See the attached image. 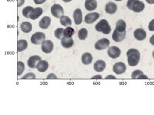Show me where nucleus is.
<instances>
[{
    "mask_svg": "<svg viewBox=\"0 0 154 115\" xmlns=\"http://www.w3.org/2000/svg\"><path fill=\"white\" fill-rule=\"evenodd\" d=\"M127 61L130 66H136L139 64L140 59V53L137 49H130L126 52Z\"/></svg>",
    "mask_w": 154,
    "mask_h": 115,
    "instance_id": "1",
    "label": "nucleus"
},
{
    "mask_svg": "<svg viewBox=\"0 0 154 115\" xmlns=\"http://www.w3.org/2000/svg\"><path fill=\"white\" fill-rule=\"evenodd\" d=\"M126 6L134 12H141L145 9V5L140 0H128Z\"/></svg>",
    "mask_w": 154,
    "mask_h": 115,
    "instance_id": "2",
    "label": "nucleus"
},
{
    "mask_svg": "<svg viewBox=\"0 0 154 115\" xmlns=\"http://www.w3.org/2000/svg\"><path fill=\"white\" fill-rule=\"evenodd\" d=\"M96 30L99 32L108 35L110 33L111 27L106 19H102L101 21H100L96 25Z\"/></svg>",
    "mask_w": 154,
    "mask_h": 115,
    "instance_id": "3",
    "label": "nucleus"
},
{
    "mask_svg": "<svg viewBox=\"0 0 154 115\" xmlns=\"http://www.w3.org/2000/svg\"><path fill=\"white\" fill-rule=\"evenodd\" d=\"M51 13L54 17L57 19H60L64 14V10L63 8L59 4H54V5L51 7Z\"/></svg>",
    "mask_w": 154,
    "mask_h": 115,
    "instance_id": "4",
    "label": "nucleus"
},
{
    "mask_svg": "<svg viewBox=\"0 0 154 115\" xmlns=\"http://www.w3.org/2000/svg\"><path fill=\"white\" fill-rule=\"evenodd\" d=\"M46 35L42 32H35L31 36V42L35 45H40L45 41Z\"/></svg>",
    "mask_w": 154,
    "mask_h": 115,
    "instance_id": "5",
    "label": "nucleus"
},
{
    "mask_svg": "<svg viewBox=\"0 0 154 115\" xmlns=\"http://www.w3.org/2000/svg\"><path fill=\"white\" fill-rule=\"evenodd\" d=\"M53 47H54V45L53 42L50 40H45L41 44V49L44 53H46V54L52 52Z\"/></svg>",
    "mask_w": 154,
    "mask_h": 115,
    "instance_id": "6",
    "label": "nucleus"
},
{
    "mask_svg": "<svg viewBox=\"0 0 154 115\" xmlns=\"http://www.w3.org/2000/svg\"><path fill=\"white\" fill-rule=\"evenodd\" d=\"M109 41L107 38H102L100 39L99 41L96 42V43L95 44V49L96 50H103V49H106L109 46Z\"/></svg>",
    "mask_w": 154,
    "mask_h": 115,
    "instance_id": "7",
    "label": "nucleus"
},
{
    "mask_svg": "<svg viewBox=\"0 0 154 115\" xmlns=\"http://www.w3.org/2000/svg\"><path fill=\"white\" fill-rule=\"evenodd\" d=\"M107 54H108V55L111 58L115 59V58H117L119 57V55H120L121 54V51L120 49L118 47H116V46H112V47H110L108 49Z\"/></svg>",
    "mask_w": 154,
    "mask_h": 115,
    "instance_id": "8",
    "label": "nucleus"
},
{
    "mask_svg": "<svg viewBox=\"0 0 154 115\" xmlns=\"http://www.w3.org/2000/svg\"><path fill=\"white\" fill-rule=\"evenodd\" d=\"M135 38L138 41H143L146 38V32L143 28H137L133 32Z\"/></svg>",
    "mask_w": 154,
    "mask_h": 115,
    "instance_id": "9",
    "label": "nucleus"
},
{
    "mask_svg": "<svg viewBox=\"0 0 154 115\" xmlns=\"http://www.w3.org/2000/svg\"><path fill=\"white\" fill-rule=\"evenodd\" d=\"M126 71V65L123 62H117L113 66V72L117 75H121V74L125 73Z\"/></svg>",
    "mask_w": 154,
    "mask_h": 115,
    "instance_id": "10",
    "label": "nucleus"
},
{
    "mask_svg": "<svg viewBox=\"0 0 154 115\" xmlns=\"http://www.w3.org/2000/svg\"><path fill=\"white\" fill-rule=\"evenodd\" d=\"M99 18H100L99 13H97V12H91V13H89V14L85 16L84 20L87 24H92L94 22H96Z\"/></svg>",
    "mask_w": 154,
    "mask_h": 115,
    "instance_id": "11",
    "label": "nucleus"
},
{
    "mask_svg": "<svg viewBox=\"0 0 154 115\" xmlns=\"http://www.w3.org/2000/svg\"><path fill=\"white\" fill-rule=\"evenodd\" d=\"M41 61V58L38 55H33L31 56L28 59L27 61V65H28L29 68H36L37 64Z\"/></svg>",
    "mask_w": 154,
    "mask_h": 115,
    "instance_id": "12",
    "label": "nucleus"
},
{
    "mask_svg": "<svg viewBox=\"0 0 154 115\" xmlns=\"http://www.w3.org/2000/svg\"><path fill=\"white\" fill-rule=\"evenodd\" d=\"M126 31H123V32H120V31H117L116 29L114 30L113 34H112V39L116 42H120L123 41L126 38Z\"/></svg>",
    "mask_w": 154,
    "mask_h": 115,
    "instance_id": "13",
    "label": "nucleus"
},
{
    "mask_svg": "<svg viewBox=\"0 0 154 115\" xmlns=\"http://www.w3.org/2000/svg\"><path fill=\"white\" fill-rule=\"evenodd\" d=\"M61 44L63 48L65 49H69L72 47L74 44V41L72 38H69V37L63 36L61 39Z\"/></svg>",
    "mask_w": 154,
    "mask_h": 115,
    "instance_id": "14",
    "label": "nucleus"
},
{
    "mask_svg": "<svg viewBox=\"0 0 154 115\" xmlns=\"http://www.w3.org/2000/svg\"><path fill=\"white\" fill-rule=\"evenodd\" d=\"M117 10V5L116 4H115L114 2H108V3L105 6V11L106 13L109 15L115 14Z\"/></svg>",
    "mask_w": 154,
    "mask_h": 115,
    "instance_id": "15",
    "label": "nucleus"
},
{
    "mask_svg": "<svg viewBox=\"0 0 154 115\" xmlns=\"http://www.w3.org/2000/svg\"><path fill=\"white\" fill-rule=\"evenodd\" d=\"M73 19L75 25H80L82 22V13L80 9H76L73 12Z\"/></svg>",
    "mask_w": 154,
    "mask_h": 115,
    "instance_id": "16",
    "label": "nucleus"
},
{
    "mask_svg": "<svg viewBox=\"0 0 154 115\" xmlns=\"http://www.w3.org/2000/svg\"><path fill=\"white\" fill-rule=\"evenodd\" d=\"M85 8L89 12L94 11L97 8V2L96 0H86L85 2Z\"/></svg>",
    "mask_w": 154,
    "mask_h": 115,
    "instance_id": "17",
    "label": "nucleus"
},
{
    "mask_svg": "<svg viewBox=\"0 0 154 115\" xmlns=\"http://www.w3.org/2000/svg\"><path fill=\"white\" fill-rule=\"evenodd\" d=\"M93 68H94L95 71L97 72H103L104 69L106 68V62L104 61H103V60H98L94 64Z\"/></svg>",
    "mask_w": 154,
    "mask_h": 115,
    "instance_id": "18",
    "label": "nucleus"
},
{
    "mask_svg": "<svg viewBox=\"0 0 154 115\" xmlns=\"http://www.w3.org/2000/svg\"><path fill=\"white\" fill-rule=\"evenodd\" d=\"M51 23V19L49 16H45V17L42 18V19L39 22V27H40L42 29H46V28H49V26L50 25Z\"/></svg>",
    "mask_w": 154,
    "mask_h": 115,
    "instance_id": "19",
    "label": "nucleus"
},
{
    "mask_svg": "<svg viewBox=\"0 0 154 115\" xmlns=\"http://www.w3.org/2000/svg\"><path fill=\"white\" fill-rule=\"evenodd\" d=\"M81 60H82V64H84L86 65H90L92 61H93V56H92V55L90 53L86 52L82 55Z\"/></svg>",
    "mask_w": 154,
    "mask_h": 115,
    "instance_id": "20",
    "label": "nucleus"
},
{
    "mask_svg": "<svg viewBox=\"0 0 154 115\" xmlns=\"http://www.w3.org/2000/svg\"><path fill=\"white\" fill-rule=\"evenodd\" d=\"M48 68H49V63L46 61H42V60L37 64L36 66L37 70L39 72H45Z\"/></svg>",
    "mask_w": 154,
    "mask_h": 115,
    "instance_id": "21",
    "label": "nucleus"
},
{
    "mask_svg": "<svg viewBox=\"0 0 154 115\" xmlns=\"http://www.w3.org/2000/svg\"><path fill=\"white\" fill-rule=\"evenodd\" d=\"M131 77L133 79H148V77H147L146 75H144L143 72L142 71H140V70H136V71L133 72Z\"/></svg>",
    "mask_w": 154,
    "mask_h": 115,
    "instance_id": "22",
    "label": "nucleus"
},
{
    "mask_svg": "<svg viewBox=\"0 0 154 115\" xmlns=\"http://www.w3.org/2000/svg\"><path fill=\"white\" fill-rule=\"evenodd\" d=\"M42 12H43V10H42V8H36V9H34L33 11L31 12L29 19H32V20H35V19H38V18L42 14Z\"/></svg>",
    "mask_w": 154,
    "mask_h": 115,
    "instance_id": "23",
    "label": "nucleus"
},
{
    "mask_svg": "<svg viewBox=\"0 0 154 115\" xmlns=\"http://www.w3.org/2000/svg\"><path fill=\"white\" fill-rule=\"evenodd\" d=\"M116 29L117 30V31H120V32H123V31H126V24L124 20H122V19H119L116 22Z\"/></svg>",
    "mask_w": 154,
    "mask_h": 115,
    "instance_id": "24",
    "label": "nucleus"
},
{
    "mask_svg": "<svg viewBox=\"0 0 154 115\" xmlns=\"http://www.w3.org/2000/svg\"><path fill=\"white\" fill-rule=\"evenodd\" d=\"M20 28H21L22 31L24 33H29L30 31H32V24L28 22H22L21 25H20Z\"/></svg>",
    "mask_w": 154,
    "mask_h": 115,
    "instance_id": "25",
    "label": "nucleus"
},
{
    "mask_svg": "<svg viewBox=\"0 0 154 115\" xmlns=\"http://www.w3.org/2000/svg\"><path fill=\"white\" fill-rule=\"evenodd\" d=\"M28 47V42L25 39H21L19 40L17 42V49L18 52H23Z\"/></svg>",
    "mask_w": 154,
    "mask_h": 115,
    "instance_id": "26",
    "label": "nucleus"
},
{
    "mask_svg": "<svg viewBox=\"0 0 154 115\" xmlns=\"http://www.w3.org/2000/svg\"><path fill=\"white\" fill-rule=\"evenodd\" d=\"M60 23H61V25H63V26L69 27L72 25V21H71V19H70L68 16H63L61 18H60Z\"/></svg>",
    "mask_w": 154,
    "mask_h": 115,
    "instance_id": "27",
    "label": "nucleus"
},
{
    "mask_svg": "<svg viewBox=\"0 0 154 115\" xmlns=\"http://www.w3.org/2000/svg\"><path fill=\"white\" fill-rule=\"evenodd\" d=\"M88 36V31L86 28H82L81 29H79V31H78V38L80 39V40H85Z\"/></svg>",
    "mask_w": 154,
    "mask_h": 115,
    "instance_id": "28",
    "label": "nucleus"
},
{
    "mask_svg": "<svg viewBox=\"0 0 154 115\" xmlns=\"http://www.w3.org/2000/svg\"><path fill=\"white\" fill-rule=\"evenodd\" d=\"M75 34V30L72 28V27H66V28L64 29V34H63V36L69 37V38H72V35Z\"/></svg>",
    "mask_w": 154,
    "mask_h": 115,
    "instance_id": "29",
    "label": "nucleus"
},
{
    "mask_svg": "<svg viewBox=\"0 0 154 115\" xmlns=\"http://www.w3.org/2000/svg\"><path fill=\"white\" fill-rule=\"evenodd\" d=\"M33 8L32 7V6H26V8H24L23 10V15L24 17L28 18L29 19L30 18V15H31V12L33 11Z\"/></svg>",
    "mask_w": 154,
    "mask_h": 115,
    "instance_id": "30",
    "label": "nucleus"
},
{
    "mask_svg": "<svg viewBox=\"0 0 154 115\" xmlns=\"http://www.w3.org/2000/svg\"><path fill=\"white\" fill-rule=\"evenodd\" d=\"M25 70L24 63L22 61H18L17 63V75L18 76H20L23 73Z\"/></svg>",
    "mask_w": 154,
    "mask_h": 115,
    "instance_id": "31",
    "label": "nucleus"
},
{
    "mask_svg": "<svg viewBox=\"0 0 154 115\" xmlns=\"http://www.w3.org/2000/svg\"><path fill=\"white\" fill-rule=\"evenodd\" d=\"M64 34V29L62 28H59L55 31V36L58 39H62L63 35Z\"/></svg>",
    "mask_w": 154,
    "mask_h": 115,
    "instance_id": "32",
    "label": "nucleus"
},
{
    "mask_svg": "<svg viewBox=\"0 0 154 115\" xmlns=\"http://www.w3.org/2000/svg\"><path fill=\"white\" fill-rule=\"evenodd\" d=\"M23 79H25V78L34 79V78H35V75H34V73H28V74H26V75H24V76L23 77Z\"/></svg>",
    "mask_w": 154,
    "mask_h": 115,
    "instance_id": "33",
    "label": "nucleus"
},
{
    "mask_svg": "<svg viewBox=\"0 0 154 115\" xmlns=\"http://www.w3.org/2000/svg\"><path fill=\"white\" fill-rule=\"evenodd\" d=\"M148 28L150 31H154V19L150 21L149 25H148Z\"/></svg>",
    "mask_w": 154,
    "mask_h": 115,
    "instance_id": "34",
    "label": "nucleus"
},
{
    "mask_svg": "<svg viewBox=\"0 0 154 115\" xmlns=\"http://www.w3.org/2000/svg\"><path fill=\"white\" fill-rule=\"evenodd\" d=\"M46 78L47 79H50V78L56 79V78H57V76H56V75H54V74H49V75L46 77Z\"/></svg>",
    "mask_w": 154,
    "mask_h": 115,
    "instance_id": "35",
    "label": "nucleus"
},
{
    "mask_svg": "<svg viewBox=\"0 0 154 115\" xmlns=\"http://www.w3.org/2000/svg\"><path fill=\"white\" fill-rule=\"evenodd\" d=\"M24 2H25V0H17L18 7H20V6H22V5L24 4Z\"/></svg>",
    "mask_w": 154,
    "mask_h": 115,
    "instance_id": "36",
    "label": "nucleus"
},
{
    "mask_svg": "<svg viewBox=\"0 0 154 115\" xmlns=\"http://www.w3.org/2000/svg\"><path fill=\"white\" fill-rule=\"evenodd\" d=\"M46 0H34V2L37 5H39V4H42L46 2Z\"/></svg>",
    "mask_w": 154,
    "mask_h": 115,
    "instance_id": "37",
    "label": "nucleus"
},
{
    "mask_svg": "<svg viewBox=\"0 0 154 115\" xmlns=\"http://www.w3.org/2000/svg\"><path fill=\"white\" fill-rule=\"evenodd\" d=\"M149 42H150L152 46H154V35H152L150 37V38H149Z\"/></svg>",
    "mask_w": 154,
    "mask_h": 115,
    "instance_id": "38",
    "label": "nucleus"
},
{
    "mask_svg": "<svg viewBox=\"0 0 154 115\" xmlns=\"http://www.w3.org/2000/svg\"><path fill=\"white\" fill-rule=\"evenodd\" d=\"M92 79H102L101 75H95V76L92 77Z\"/></svg>",
    "mask_w": 154,
    "mask_h": 115,
    "instance_id": "39",
    "label": "nucleus"
},
{
    "mask_svg": "<svg viewBox=\"0 0 154 115\" xmlns=\"http://www.w3.org/2000/svg\"><path fill=\"white\" fill-rule=\"evenodd\" d=\"M116 78L115 76H113V75H108V76L106 77V79H116Z\"/></svg>",
    "mask_w": 154,
    "mask_h": 115,
    "instance_id": "40",
    "label": "nucleus"
},
{
    "mask_svg": "<svg viewBox=\"0 0 154 115\" xmlns=\"http://www.w3.org/2000/svg\"><path fill=\"white\" fill-rule=\"evenodd\" d=\"M147 3L149 4H154V0H146Z\"/></svg>",
    "mask_w": 154,
    "mask_h": 115,
    "instance_id": "41",
    "label": "nucleus"
},
{
    "mask_svg": "<svg viewBox=\"0 0 154 115\" xmlns=\"http://www.w3.org/2000/svg\"><path fill=\"white\" fill-rule=\"evenodd\" d=\"M63 1L64 2H71L72 0H63Z\"/></svg>",
    "mask_w": 154,
    "mask_h": 115,
    "instance_id": "42",
    "label": "nucleus"
},
{
    "mask_svg": "<svg viewBox=\"0 0 154 115\" xmlns=\"http://www.w3.org/2000/svg\"><path fill=\"white\" fill-rule=\"evenodd\" d=\"M152 57H153V58H154V51L152 52Z\"/></svg>",
    "mask_w": 154,
    "mask_h": 115,
    "instance_id": "43",
    "label": "nucleus"
},
{
    "mask_svg": "<svg viewBox=\"0 0 154 115\" xmlns=\"http://www.w3.org/2000/svg\"><path fill=\"white\" fill-rule=\"evenodd\" d=\"M116 1H117V2H120V1H122V0H116Z\"/></svg>",
    "mask_w": 154,
    "mask_h": 115,
    "instance_id": "44",
    "label": "nucleus"
}]
</instances>
